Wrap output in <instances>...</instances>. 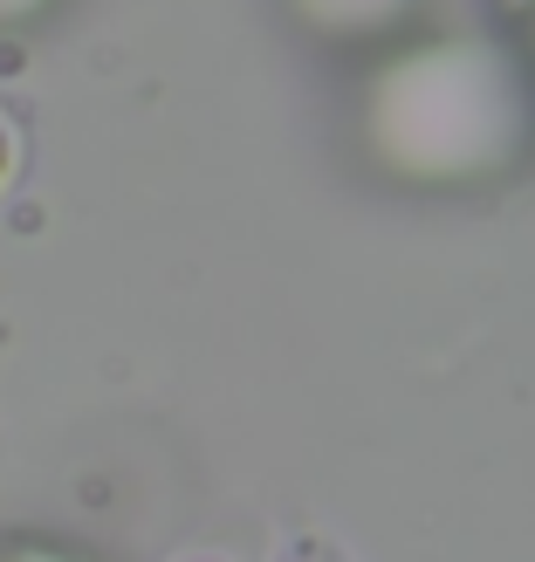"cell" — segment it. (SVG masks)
<instances>
[{
  "label": "cell",
  "instance_id": "cell-1",
  "mask_svg": "<svg viewBox=\"0 0 535 562\" xmlns=\"http://www.w3.org/2000/svg\"><path fill=\"white\" fill-rule=\"evenodd\" d=\"M0 179H8V137H0Z\"/></svg>",
  "mask_w": 535,
  "mask_h": 562
}]
</instances>
